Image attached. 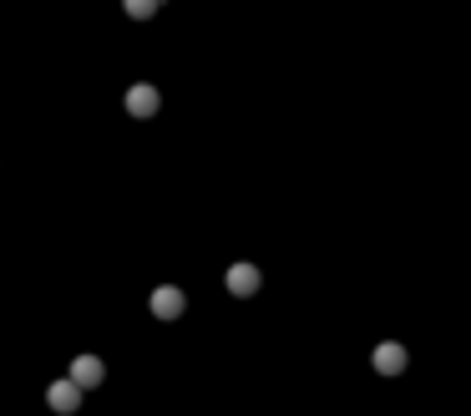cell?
Here are the masks:
<instances>
[{
	"label": "cell",
	"instance_id": "cell-1",
	"mask_svg": "<svg viewBox=\"0 0 471 416\" xmlns=\"http://www.w3.org/2000/svg\"><path fill=\"white\" fill-rule=\"evenodd\" d=\"M183 310H188V295H183L178 285H157L153 289V315L157 320H178Z\"/></svg>",
	"mask_w": 471,
	"mask_h": 416
},
{
	"label": "cell",
	"instance_id": "cell-2",
	"mask_svg": "<svg viewBox=\"0 0 471 416\" xmlns=\"http://www.w3.org/2000/svg\"><path fill=\"white\" fill-rule=\"evenodd\" d=\"M102 376H107V365H102V355H91V351H81L77 361H71V381H77L81 391H91V386H102Z\"/></svg>",
	"mask_w": 471,
	"mask_h": 416
},
{
	"label": "cell",
	"instance_id": "cell-4",
	"mask_svg": "<svg viewBox=\"0 0 471 416\" xmlns=\"http://www.w3.org/2000/svg\"><path fill=\"white\" fill-rule=\"evenodd\" d=\"M406 345H400V340H385V345H375V371H381V376H400V371H406Z\"/></svg>",
	"mask_w": 471,
	"mask_h": 416
},
{
	"label": "cell",
	"instance_id": "cell-7",
	"mask_svg": "<svg viewBox=\"0 0 471 416\" xmlns=\"http://www.w3.org/2000/svg\"><path fill=\"white\" fill-rule=\"evenodd\" d=\"M157 5H163V0H122V11H127L132 21H147V15L157 11Z\"/></svg>",
	"mask_w": 471,
	"mask_h": 416
},
{
	"label": "cell",
	"instance_id": "cell-5",
	"mask_svg": "<svg viewBox=\"0 0 471 416\" xmlns=\"http://www.w3.org/2000/svg\"><path fill=\"white\" fill-rule=\"evenodd\" d=\"M157 107H163V91L147 87V81H137V87L127 91V112H132V118H153Z\"/></svg>",
	"mask_w": 471,
	"mask_h": 416
},
{
	"label": "cell",
	"instance_id": "cell-6",
	"mask_svg": "<svg viewBox=\"0 0 471 416\" xmlns=\"http://www.w3.org/2000/svg\"><path fill=\"white\" fill-rule=\"evenodd\" d=\"M259 279H264V274H259L254 264H233L223 285H229V295H233V299H249V295L259 289Z\"/></svg>",
	"mask_w": 471,
	"mask_h": 416
},
{
	"label": "cell",
	"instance_id": "cell-3",
	"mask_svg": "<svg viewBox=\"0 0 471 416\" xmlns=\"http://www.w3.org/2000/svg\"><path fill=\"white\" fill-rule=\"evenodd\" d=\"M81 396H87V391H81L77 386V381H71V376H66V381H56V386H46V402H52V411H77V406H81Z\"/></svg>",
	"mask_w": 471,
	"mask_h": 416
}]
</instances>
